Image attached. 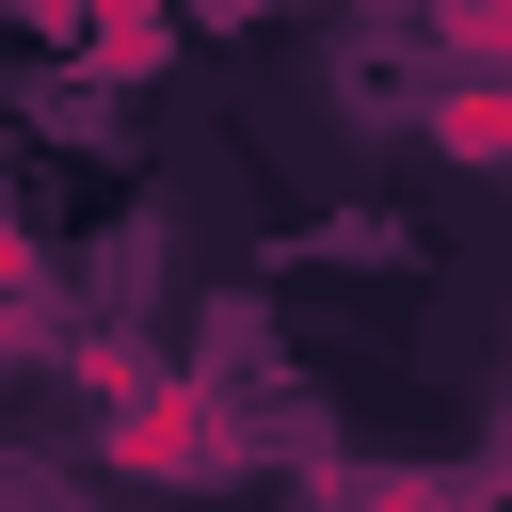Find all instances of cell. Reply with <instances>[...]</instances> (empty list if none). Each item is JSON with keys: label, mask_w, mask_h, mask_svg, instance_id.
<instances>
[{"label": "cell", "mask_w": 512, "mask_h": 512, "mask_svg": "<svg viewBox=\"0 0 512 512\" xmlns=\"http://www.w3.org/2000/svg\"><path fill=\"white\" fill-rule=\"evenodd\" d=\"M112 448H144V464H192V448H208V416L160 384V400H128V416H112Z\"/></svg>", "instance_id": "1"}]
</instances>
